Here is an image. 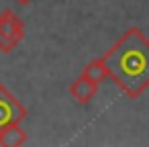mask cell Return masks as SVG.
Listing matches in <instances>:
<instances>
[{"label": "cell", "mask_w": 149, "mask_h": 147, "mask_svg": "<svg viewBox=\"0 0 149 147\" xmlns=\"http://www.w3.org/2000/svg\"><path fill=\"white\" fill-rule=\"evenodd\" d=\"M102 59L108 78L129 98H137L149 88V39L139 27L127 29Z\"/></svg>", "instance_id": "cell-1"}, {"label": "cell", "mask_w": 149, "mask_h": 147, "mask_svg": "<svg viewBox=\"0 0 149 147\" xmlns=\"http://www.w3.org/2000/svg\"><path fill=\"white\" fill-rule=\"evenodd\" d=\"M23 39H25V23H23V19L15 10L4 8L0 13V51L2 53L15 51V47Z\"/></svg>", "instance_id": "cell-2"}, {"label": "cell", "mask_w": 149, "mask_h": 147, "mask_svg": "<svg viewBox=\"0 0 149 147\" xmlns=\"http://www.w3.org/2000/svg\"><path fill=\"white\" fill-rule=\"evenodd\" d=\"M27 116V108L0 84V131L8 125H19Z\"/></svg>", "instance_id": "cell-3"}, {"label": "cell", "mask_w": 149, "mask_h": 147, "mask_svg": "<svg viewBox=\"0 0 149 147\" xmlns=\"http://www.w3.org/2000/svg\"><path fill=\"white\" fill-rule=\"evenodd\" d=\"M96 92H98V84L92 82V80H88V78L82 76V74L70 84V96H72L76 102H80V104H88V102L96 96Z\"/></svg>", "instance_id": "cell-4"}, {"label": "cell", "mask_w": 149, "mask_h": 147, "mask_svg": "<svg viewBox=\"0 0 149 147\" xmlns=\"http://www.w3.org/2000/svg\"><path fill=\"white\" fill-rule=\"evenodd\" d=\"M27 141H29V137L21 129V123L8 125L0 131V145H4V147H19V145H25Z\"/></svg>", "instance_id": "cell-5"}, {"label": "cell", "mask_w": 149, "mask_h": 147, "mask_svg": "<svg viewBox=\"0 0 149 147\" xmlns=\"http://www.w3.org/2000/svg\"><path fill=\"white\" fill-rule=\"evenodd\" d=\"M82 76H86L88 80H92V82H96V84H102V82L108 78V68H106L104 59L98 57V59H92V61H88V63L84 65Z\"/></svg>", "instance_id": "cell-6"}, {"label": "cell", "mask_w": 149, "mask_h": 147, "mask_svg": "<svg viewBox=\"0 0 149 147\" xmlns=\"http://www.w3.org/2000/svg\"><path fill=\"white\" fill-rule=\"evenodd\" d=\"M17 2H19V4H29L31 0H17Z\"/></svg>", "instance_id": "cell-7"}]
</instances>
